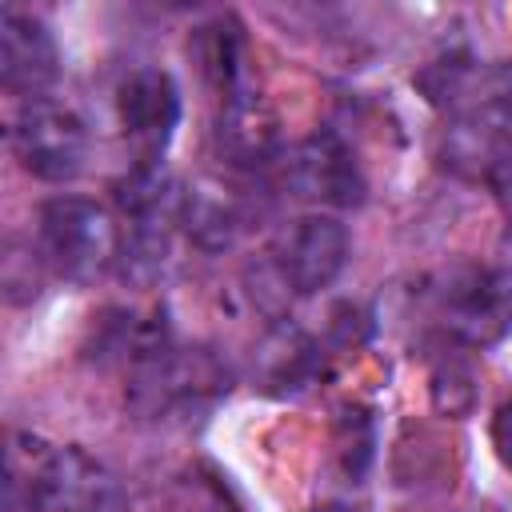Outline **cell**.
<instances>
[{"mask_svg":"<svg viewBox=\"0 0 512 512\" xmlns=\"http://www.w3.org/2000/svg\"><path fill=\"white\" fill-rule=\"evenodd\" d=\"M8 480L32 488L44 512H128L120 476L84 448H48L16 432L8 444Z\"/></svg>","mask_w":512,"mask_h":512,"instance_id":"obj_1","label":"cell"},{"mask_svg":"<svg viewBox=\"0 0 512 512\" xmlns=\"http://www.w3.org/2000/svg\"><path fill=\"white\" fill-rule=\"evenodd\" d=\"M228 392V368L208 348L168 344L128 372V408L140 420H188Z\"/></svg>","mask_w":512,"mask_h":512,"instance_id":"obj_2","label":"cell"},{"mask_svg":"<svg viewBox=\"0 0 512 512\" xmlns=\"http://www.w3.org/2000/svg\"><path fill=\"white\" fill-rule=\"evenodd\" d=\"M124 248L116 216L84 196H52L40 204V256L72 284H92L116 268Z\"/></svg>","mask_w":512,"mask_h":512,"instance_id":"obj_3","label":"cell"},{"mask_svg":"<svg viewBox=\"0 0 512 512\" xmlns=\"http://www.w3.org/2000/svg\"><path fill=\"white\" fill-rule=\"evenodd\" d=\"M448 336L464 348L500 344L512 332V272L504 268H456L436 292Z\"/></svg>","mask_w":512,"mask_h":512,"instance_id":"obj_4","label":"cell"},{"mask_svg":"<svg viewBox=\"0 0 512 512\" xmlns=\"http://www.w3.org/2000/svg\"><path fill=\"white\" fill-rule=\"evenodd\" d=\"M12 156L36 180H72L88 160V128L68 104L28 100L12 120Z\"/></svg>","mask_w":512,"mask_h":512,"instance_id":"obj_5","label":"cell"},{"mask_svg":"<svg viewBox=\"0 0 512 512\" xmlns=\"http://www.w3.org/2000/svg\"><path fill=\"white\" fill-rule=\"evenodd\" d=\"M348 228L336 220V216H324V212H312V216H300L292 220L276 244H272V268H276V280L296 292V296H312V292H324L348 264Z\"/></svg>","mask_w":512,"mask_h":512,"instance_id":"obj_6","label":"cell"},{"mask_svg":"<svg viewBox=\"0 0 512 512\" xmlns=\"http://www.w3.org/2000/svg\"><path fill=\"white\" fill-rule=\"evenodd\" d=\"M116 116L140 160H156L180 124V88L164 68H136L116 88Z\"/></svg>","mask_w":512,"mask_h":512,"instance_id":"obj_7","label":"cell"},{"mask_svg":"<svg viewBox=\"0 0 512 512\" xmlns=\"http://www.w3.org/2000/svg\"><path fill=\"white\" fill-rule=\"evenodd\" d=\"M288 184L296 196L324 208H352L364 200V172L356 152L336 132H312L288 156Z\"/></svg>","mask_w":512,"mask_h":512,"instance_id":"obj_8","label":"cell"},{"mask_svg":"<svg viewBox=\"0 0 512 512\" xmlns=\"http://www.w3.org/2000/svg\"><path fill=\"white\" fill-rule=\"evenodd\" d=\"M456 124L480 144H512V64H492L480 72L456 68L444 84Z\"/></svg>","mask_w":512,"mask_h":512,"instance_id":"obj_9","label":"cell"},{"mask_svg":"<svg viewBox=\"0 0 512 512\" xmlns=\"http://www.w3.org/2000/svg\"><path fill=\"white\" fill-rule=\"evenodd\" d=\"M60 72V56H56V40L52 32L16 8L0 12V84L12 96H32L40 100V92L56 80Z\"/></svg>","mask_w":512,"mask_h":512,"instance_id":"obj_10","label":"cell"},{"mask_svg":"<svg viewBox=\"0 0 512 512\" xmlns=\"http://www.w3.org/2000/svg\"><path fill=\"white\" fill-rule=\"evenodd\" d=\"M216 148L236 168H260L276 156V148H280L276 112L268 108V100L256 88H244V92L220 100Z\"/></svg>","mask_w":512,"mask_h":512,"instance_id":"obj_11","label":"cell"},{"mask_svg":"<svg viewBox=\"0 0 512 512\" xmlns=\"http://www.w3.org/2000/svg\"><path fill=\"white\" fill-rule=\"evenodd\" d=\"M256 372H260V384L276 396L300 392L320 372V348L304 328L280 324L264 336V344L256 352Z\"/></svg>","mask_w":512,"mask_h":512,"instance_id":"obj_12","label":"cell"},{"mask_svg":"<svg viewBox=\"0 0 512 512\" xmlns=\"http://www.w3.org/2000/svg\"><path fill=\"white\" fill-rule=\"evenodd\" d=\"M192 52L200 60V72L208 76V84L220 92V100L252 88L248 84V44H244V32L232 16H216L212 24L196 28L192 36Z\"/></svg>","mask_w":512,"mask_h":512,"instance_id":"obj_13","label":"cell"},{"mask_svg":"<svg viewBox=\"0 0 512 512\" xmlns=\"http://www.w3.org/2000/svg\"><path fill=\"white\" fill-rule=\"evenodd\" d=\"M432 404L444 416H456V420L472 412V404H476V372H472L468 360L444 356L432 368Z\"/></svg>","mask_w":512,"mask_h":512,"instance_id":"obj_14","label":"cell"},{"mask_svg":"<svg viewBox=\"0 0 512 512\" xmlns=\"http://www.w3.org/2000/svg\"><path fill=\"white\" fill-rule=\"evenodd\" d=\"M368 444H372V432H368L364 412H348V420H344V440H340V460H344V468H348L352 476L368 464Z\"/></svg>","mask_w":512,"mask_h":512,"instance_id":"obj_15","label":"cell"},{"mask_svg":"<svg viewBox=\"0 0 512 512\" xmlns=\"http://www.w3.org/2000/svg\"><path fill=\"white\" fill-rule=\"evenodd\" d=\"M492 440H496V452H500V460L512 468V396L500 404V412H496V424H492Z\"/></svg>","mask_w":512,"mask_h":512,"instance_id":"obj_16","label":"cell"},{"mask_svg":"<svg viewBox=\"0 0 512 512\" xmlns=\"http://www.w3.org/2000/svg\"><path fill=\"white\" fill-rule=\"evenodd\" d=\"M488 184L496 188L500 204L512 216V156H496V164H488Z\"/></svg>","mask_w":512,"mask_h":512,"instance_id":"obj_17","label":"cell"},{"mask_svg":"<svg viewBox=\"0 0 512 512\" xmlns=\"http://www.w3.org/2000/svg\"><path fill=\"white\" fill-rule=\"evenodd\" d=\"M308 512H352V508H344V504H320V508H308Z\"/></svg>","mask_w":512,"mask_h":512,"instance_id":"obj_18","label":"cell"},{"mask_svg":"<svg viewBox=\"0 0 512 512\" xmlns=\"http://www.w3.org/2000/svg\"><path fill=\"white\" fill-rule=\"evenodd\" d=\"M208 512H228V508H220V504H212V508H208Z\"/></svg>","mask_w":512,"mask_h":512,"instance_id":"obj_19","label":"cell"}]
</instances>
